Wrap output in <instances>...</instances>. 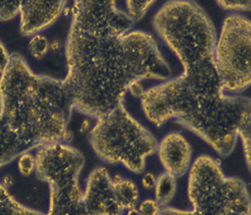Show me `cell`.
I'll use <instances>...</instances> for the list:
<instances>
[{
    "mask_svg": "<svg viewBox=\"0 0 251 215\" xmlns=\"http://www.w3.org/2000/svg\"><path fill=\"white\" fill-rule=\"evenodd\" d=\"M155 31L182 64L181 76L141 91L146 118L156 126L174 119L222 157L238 141L251 101L225 94L214 64L216 31L203 9L192 1H170L156 11Z\"/></svg>",
    "mask_w": 251,
    "mask_h": 215,
    "instance_id": "obj_1",
    "label": "cell"
},
{
    "mask_svg": "<svg viewBox=\"0 0 251 215\" xmlns=\"http://www.w3.org/2000/svg\"><path fill=\"white\" fill-rule=\"evenodd\" d=\"M132 25L115 1L74 2L65 46L68 71L62 80L74 109L101 118L124 105L128 91L138 95L141 81L170 77L154 39L131 31Z\"/></svg>",
    "mask_w": 251,
    "mask_h": 215,
    "instance_id": "obj_2",
    "label": "cell"
},
{
    "mask_svg": "<svg viewBox=\"0 0 251 215\" xmlns=\"http://www.w3.org/2000/svg\"><path fill=\"white\" fill-rule=\"evenodd\" d=\"M73 110L62 80L35 74L20 55H11L0 74V116L29 149L70 141Z\"/></svg>",
    "mask_w": 251,
    "mask_h": 215,
    "instance_id": "obj_3",
    "label": "cell"
},
{
    "mask_svg": "<svg viewBox=\"0 0 251 215\" xmlns=\"http://www.w3.org/2000/svg\"><path fill=\"white\" fill-rule=\"evenodd\" d=\"M89 143L100 159L123 165L135 174L144 171L148 158L157 148L154 136L124 105L97 119L89 132Z\"/></svg>",
    "mask_w": 251,
    "mask_h": 215,
    "instance_id": "obj_4",
    "label": "cell"
},
{
    "mask_svg": "<svg viewBox=\"0 0 251 215\" xmlns=\"http://www.w3.org/2000/svg\"><path fill=\"white\" fill-rule=\"evenodd\" d=\"M38 178L49 189L46 215H85L79 174L84 166L81 153L68 143H49L35 149Z\"/></svg>",
    "mask_w": 251,
    "mask_h": 215,
    "instance_id": "obj_5",
    "label": "cell"
},
{
    "mask_svg": "<svg viewBox=\"0 0 251 215\" xmlns=\"http://www.w3.org/2000/svg\"><path fill=\"white\" fill-rule=\"evenodd\" d=\"M187 194L198 215H251V198L243 181L227 177L218 161L197 158L190 167Z\"/></svg>",
    "mask_w": 251,
    "mask_h": 215,
    "instance_id": "obj_6",
    "label": "cell"
},
{
    "mask_svg": "<svg viewBox=\"0 0 251 215\" xmlns=\"http://www.w3.org/2000/svg\"><path fill=\"white\" fill-rule=\"evenodd\" d=\"M251 28L248 18L232 14L216 38L214 64L225 92H243L251 85Z\"/></svg>",
    "mask_w": 251,
    "mask_h": 215,
    "instance_id": "obj_7",
    "label": "cell"
},
{
    "mask_svg": "<svg viewBox=\"0 0 251 215\" xmlns=\"http://www.w3.org/2000/svg\"><path fill=\"white\" fill-rule=\"evenodd\" d=\"M85 215H123L113 178L102 166L96 167L87 179L83 191Z\"/></svg>",
    "mask_w": 251,
    "mask_h": 215,
    "instance_id": "obj_8",
    "label": "cell"
},
{
    "mask_svg": "<svg viewBox=\"0 0 251 215\" xmlns=\"http://www.w3.org/2000/svg\"><path fill=\"white\" fill-rule=\"evenodd\" d=\"M63 0H25L20 4V31L23 35H38L51 26L66 7Z\"/></svg>",
    "mask_w": 251,
    "mask_h": 215,
    "instance_id": "obj_9",
    "label": "cell"
},
{
    "mask_svg": "<svg viewBox=\"0 0 251 215\" xmlns=\"http://www.w3.org/2000/svg\"><path fill=\"white\" fill-rule=\"evenodd\" d=\"M156 152L165 173L178 178L191 167L192 148L182 134L172 132L166 134L159 144Z\"/></svg>",
    "mask_w": 251,
    "mask_h": 215,
    "instance_id": "obj_10",
    "label": "cell"
},
{
    "mask_svg": "<svg viewBox=\"0 0 251 215\" xmlns=\"http://www.w3.org/2000/svg\"><path fill=\"white\" fill-rule=\"evenodd\" d=\"M27 151L32 150L11 132L0 116V167Z\"/></svg>",
    "mask_w": 251,
    "mask_h": 215,
    "instance_id": "obj_11",
    "label": "cell"
},
{
    "mask_svg": "<svg viewBox=\"0 0 251 215\" xmlns=\"http://www.w3.org/2000/svg\"><path fill=\"white\" fill-rule=\"evenodd\" d=\"M113 180L120 204L122 206L125 213L130 209L137 207L140 198L137 185L132 181L122 178L121 176H115Z\"/></svg>",
    "mask_w": 251,
    "mask_h": 215,
    "instance_id": "obj_12",
    "label": "cell"
},
{
    "mask_svg": "<svg viewBox=\"0 0 251 215\" xmlns=\"http://www.w3.org/2000/svg\"><path fill=\"white\" fill-rule=\"evenodd\" d=\"M0 215H46L19 202L0 183Z\"/></svg>",
    "mask_w": 251,
    "mask_h": 215,
    "instance_id": "obj_13",
    "label": "cell"
},
{
    "mask_svg": "<svg viewBox=\"0 0 251 215\" xmlns=\"http://www.w3.org/2000/svg\"><path fill=\"white\" fill-rule=\"evenodd\" d=\"M153 189L156 202L161 207H165L176 194V178L165 172L156 177Z\"/></svg>",
    "mask_w": 251,
    "mask_h": 215,
    "instance_id": "obj_14",
    "label": "cell"
},
{
    "mask_svg": "<svg viewBox=\"0 0 251 215\" xmlns=\"http://www.w3.org/2000/svg\"><path fill=\"white\" fill-rule=\"evenodd\" d=\"M239 137L243 144L245 160L247 167L251 166V113L243 119L238 130V138Z\"/></svg>",
    "mask_w": 251,
    "mask_h": 215,
    "instance_id": "obj_15",
    "label": "cell"
},
{
    "mask_svg": "<svg viewBox=\"0 0 251 215\" xmlns=\"http://www.w3.org/2000/svg\"><path fill=\"white\" fill-rule=\"evenodd\" d=\"M154 1H126L127 15L134 22L146 15L149 9L152 7Z\"/></svg>",
    "mask_w": 251,
    "mask_h": 215,
    "instance_id": "obj_16",
    "label": "cell"
},
{
    "mask_svg": "<svg viewBox=\"0 0 251 215\" xmlns=\"http://www.w3.org/2000/svg\"><path fill=\"white\" fill-rule=\"evenodd\" d=\"M28 48L31 55L35 59H40L44 58L49 53L50 44L45 36L38 34L31 38Z\"/></svg>",
    "mask_w": 251,
    "mask_h": 215,
    "instance_id": "obj_17",
    "label": "cell"
},
{
    "mask_svg": "<svg viewBox=\"0 0 251 215\" xmlns=\"http://www.w3.org/2000/svg\"><path fill=\"white\" fill-rule=\"evenodd\" d=\"M18 169L20 174L25 177H28L35 170V154L31 151L25 152L18 157Z\"/></svg>",
    "mask_w": 251,
    "mask_h": 215,
    "instance_id": "obj_18",
    "label": "cell"
},
{
    "mask_svg": "<svg viewBox=\"0 0 251 215\" xmlns=\"http://www.w3.org/2000/svg\"><path fill=\"white\" fill-rule=\"evenodd\" d=\"M21 1H0V20L7 21L20 14Z\"/></svg>",
    "mask_w": 251,
    "mask_h": 215,
    "instance_id": "obj_19",
    "label": "cell"
},
{
    "mask_svg": "<svg viewBox=\"0 0 251 215\" xmlns=\"http://www.w3.org/2000/svg\"><path fill=\"white\" fill-rule=\"evenodd\" d=\"M137 208L141 215H159L161 207L156 200L147 198L139 202Z\"/></svg>",
    "mask_w": 251,
    "mask_h": 215,
    "instance_id": "obj_20",
    "label": "cell"
},
{
    "mask_svg": "<svg viewBox=\"0 0 251 215\" xmlns=\"http://www.w3.org/2000/svg\"><path fill=\"white\" fill-rule=\"evenodd\" d=\"M219 7L226 10V11H248L251 10V1H229V0H224V1H217Z\"/></svg>",
    "mask_w": 251,
    "mask_h": 215,
    "instance_id": "obj_21",
    "label": "cell"
},
{
    "mask_svg": "<svg viewBox=\"0 0 251 215\" xmlns=\"http://www.w3.org/2000/svg\"><path fill=\"white\" fill-rule=\"evenodd\" d=\"M159 215H198L193 210H181L170 207H162Z\"/></svg>",
    "mask_w": 251,
    "mask_h": 215,
    "instance_id": "obj_22",
    "label": "cell"
},
{
    "mask_svg": "<svg viewBox=\"0 0 251 215\" xmlns=\"http://www.w3.org/2000/svg\"><path fill=\"white\" fill-rule=\"evenodd\" d=\"M11 55L9 54L7 49L2 42L0 41V74L4 71L8 64Z\"/></svg>",
    "mask_w": 251,
    "mask_h": 215,
    "instance_id": "obj_23",
    "label": "cell"
},
{
    "mask_svg": "<svg viewBox=\"0 0 251 215\" xmlns=\"http://www.w3.org/2000/svg\"><path fill=\"white\" fill-rule=\"evenodd\" d=\"M156 183V177L151 173H148L143 176L141 179L142 187L146 189H152L154 188Z\"/></svg>",
    "mask_w": 251,
    "mask_h": 215,
    "instance_id": "obj_24",
    "label": "cell"
},
{
    "mask_svg": "<svg viewBox=\"0 0 251 215\" xmlns=\"http://www.w3.org/2000/svg\"><path fill=\"white\" fill-rule=\"evenodd\" d=\"M126 215H140V213H139V211L138 210H137V207L130 209L128 211H126Z\"/></svg>",
    "mask_w": 251,
    "mask_h": 215,
    "instance_id": "obj_25",
    "label": "cell"
}]
</instances>
